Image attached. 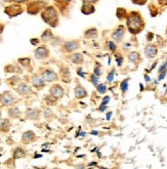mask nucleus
<instances>
[{
  "label": "nucleus",
  "instance_id": "obj_6",
  "mask_svg": "<svg viewBox=\"0 0 167 169\" xmlns=\"http://www.w3.org/2000/svg\"><path fill=\"white\" fill-rule=\"evenodd\" d=\"M5 12L7 13L9 17H17V15H20L23 12V9L21 6H8L5 9Z\"/></svg>",
  "mask_w": 167,
  "mask_h": 169
},
{
  "label": "nucleus",
  "instance_id": "obj_33",
  "mask_svg": "<svg viewBox=\"0 0 167 169\" xmlns=\"http://www.w3.org/2000/svg\"><path fill=\"white\" fill-rule=\"evenodd\" d=\"M116 61H117V65H118L119 67L122 65V61H123V56L121 55H117L116 56Z\"/></svg>",
  "mask_w": 167,
  "mask_h": 169
},
{
  "label": "nucleus",
  "instance_id": "obj_8",
  "mask_svg": "<svg viewBox=\"0 0 167 169\" xmlns=\"http://www.w3.org/2000/svg\"><path fill=\"white\" fill-rule=\"evenodd\" d=\"M0 101H1V103H2L3 105L7 106L13 103L15 98H13L9 92H5V93H3L2 96H0Z\"/></svg>",
  "mask_w": 167,
  "mask_h": 169
},
{
  "label": "nucleus",
  "instance_id": "obj_24",
  "mask_svg": "<svg viewBox=\"0 0 167 169\" xmlns=\"http://www.w3.org/2000/svg\"><path fill=\"white\" fill-rule=\"evenodd\" d=\"M9 114H10L11 117L15 118V117H17V116L20 115V111H19V109H17V107H15V108H12L11 110L9 111Z\"/></svg>",
  "mask_w": 167,
  "mask_h": 169
},
{
  "label": "nucleus",
  "instance_id": "obj_9",
  "mask_svg": "<svg viewBox=\"0 0 167 169\" xmlns=\"http://www.w3.org/2000/svg\"><path fill=\"white\" fill-rule=\"evenodd\" d=\"M35 55H36L37 59H45V57H47V55H48V50H47V48L45 46H41L36 49Z\"/></svg>",
  "mask_w": 167,
  "mask_h": 169
},
{
  "label": "nucleus",
  "instance_id": "obj_30",
  "mask_svg": "<svg viewBox=\"0 0 167 169\" xmlns=\"http://www.w3.org/2000/svg\"><path fill=\"white\" fill-rule=\"evenodd\" d=\"M91 82H92V84H94V85H96V86L98 85V77L96 76L94 74L92 75V76H91Z\"/></svg>",
  "mask_w": 167,
  "mask_h": 169
},
{
  "label": "nucleus",
  "instance_id": "obj_26",
  "mask_svg": "<svg viewBox=\"0 0 167 169\" xmlns=\"http://www.w3.org/2000/svg\"><path fill=\"white\" fill-rule=\"evenodd\" d=\"M96 90H98V93H105L107 90V86L105 85V84H98Z\"/></svg>",
  "mask_w": 167,
  "mask_h": 169
},
{
  "label": "nucleus",
  "instance_id": "obj_22",
  "mask_svg": "<svg viewBox=\"0 0 167 169\" xmlns=\"http://www.w3.org/2000/svg\"><path fill=\"white\" fill-rule=\"evenodd\" d=\"M125 15H126V10L124 8H118L117 9V17H118V19L122 20Z\"/></svg>",
  "mask_w": 167,
  "mask_h": 169
},
{
  "label": "nucleus",
  "instance_id": "obj_38",
  "mask_svg": "<svg viewBox=\"0 0 167 169\" xmlns=\"http://www.w3.org/2000/svg\"><path fill=\"white\" fill-rule=\"evenodd\" d=\"M106 109H107V106L106 105H103V104H102V106L100 107V111H101V112H104V111L106 110Z\"/></svg>",
  "mask_w": 167,
  "mask_h": 169
},
{
  "label": "nucleus",
  "instance_id": "obj_47",
  "mask_svg": "<svg viewBox=\"0 0 167 169\" xmlns=\"http://www.w3.org/2000/svg\"><path fill=\"white\" fill-rule=\"evenodd\" d=\"M91 133H92V134H98V131H92V132H91Z\"/></svg>",
  "mask_w": 167,
  "mask_h": 169
},
{
  "label": "nucleus",
  "instance_id": "obj_43",
  "mask_svg": "<svg viewBox=\"0 0 167 169\" xmlns=\"http://www.w3.org/2000/svg\"><path fill=\"white\" fill-rule=\"evenodd\" d=\"M3 29H4V26H3V25L0 24V33L3 32Z\"/></svg>",
  "mask_w": 167,
  "mask_h": 169
},
{
  "label": "nucleus",
  "instance_id": "obj_28",
  "mask_svg": "<svg viewBox=\"0 0 167 169\" xmlns=\"http://www.w3.org/2000/svg\"><path fill=\"white\" fill-rule=\"evenodd\" d=\"M108 46H109V49H110L112 52L116 51V45H115V43H114L113 41H109L108 42Z\"/></svg>",
  "mask_w": 167,
  "mask_h": 169
},
{
  "label": "nucleus",
  "instance_id": "obj_21",
  "mask_svg": "<svg viewBox=\"0 0 167 169\" xmlns=\"http://www.w3.org/2000/svg\"><path fill=\"white\" fill-rule=\"evenodd\" d=\"M120 89L123 93H125L128 89V79H125V80H123L120 84Z\"/></svg>",
  "mask_w": 167,
  "mask_h": 169
},
{
  "label": "nucleus",
  "instance_id": "obj_14",
  "mask_svg": "<svg viewBox=\"0 0 167 169\" xmlns=\"http://www.w3.org/2000/svg\"><path fill=\"white\" fill-rule=\"evenodd\" d=\"M32 83L33 85H35L36 87H40V86L44 85V79H42L39 76H34L32 78Z\"/></svg>",
  "mask_w": 167,
  "mask_h": 169
},
{
  "label": "nucleus",
  "instance_id": "obj_11",
  "mask_svg": "<svg viewBox=\"0 0 167 169\" xmlns=\"http://www.w3.org/2000/svg\"><path fill=\"white\" fill-rule=\"evenodd\" d=\"M43 79L45 81H48V82H51V81H55L57 79V74L54 73L53 71H50V70H45L43 72Z\"/></svg>",
  "mask_w": 167,
  "mask_h": 169
},
{
  "label": "nucleus",
  "instance_id": "obj_10",
  "mask_svg": "<svg viewBox=\"0 0 167 169\" xmlns=\"http://www.w3.org/2000/svg\"><path fill=\"white\" fill-rule=\"evenodd\" d=\"M89 4H90V1H84L83 2V6H82L81 10L84 15H91V13H94V12L96 11L94 6L89 5Z\"/></svg>",
  "mask_w": 167,
  "mask_h": 169
},
{
  "label": "nucleus",
  "instance_id": "obj_46",
  "mask_svg": "<svg viewBox=\"0 0 167 169\" xmlns=\"http://www.w3.org/2000/svg\"><path fill=\"white\" fill-rule=\"evenodd\" d=\"M140 90L143 91V90H144V86H143V84H140Z\"/></svg>",
  "mask_w": 167,
  "mask_h": 169
},
{
  "label": "nucleus",
  "instance_id": "obj_23",
  "mask_svg": "<svg viewBox=\"0 0 167 169\" xmlns=\"http://www.w3.org/2000/svg\"><path fill=\"white\" fill-rule=\"evenodd\" d=\"M15 158H21V157H23L25 155V152H24V150L23 149H21V148H17V150L15 151Z\"/></svg>",
  "mask_w": 167,
  "mask_h": 169
},
{
  "label": "nucleus",
  "instance_id": "obj_29",
  "mask_svg": "<svg viewBox=\"0 0 167 169\" xmlns=\"http://www.w3.org/2000/svg\"><path fill=\"white\" fill-rule=\"evenodd\" d=\"M166 68H167V59L166 61L163 63L161 66H160V68H159V73H162V72H164V71H166Z\"/></svg>",
  "mask_w": 167,
  "mask_h": 169
},
{
  "label": "nucleus",
  "instance_id": "obj_18",
  "mask_svg": "<svg viewBox=\"0 0 167 169\" xmlns=\"http://www.w3.org/2000/svg\"><path fill=\"white\" fill-rule=\"evenodd\" d=\"M17 91L21 94H26L30 91V87L27 85V84H21L19 87L17 88Z\"/></svg>",
  "mask_w": 167,
  "mask_h": 169
},
{
  "label": "nucleus",
  "instance_id": "obj_36",
  "mask_svg": "<svg viewBox=\"0 0 167 169\" xmlns=\"http://www.w3.org/2000/svg\"><path fill=\"white\" fill-rule=\"evenodd\" d=\"M109 101H110V96H105L104 98V100H103V105H107V104L109 103Z\"/></svg>",
  "mask_w": 167,
  "mask_h": 169
},
{
  "label": "nucleus",
  "instance_id": "obj_2",
  "mask_svg": "<svg viewBox=\"0 0 167 169\" xmlns=\"http://www.w3.org/2000/svg\"><path fill=\"white\" fill-rule=\"evenodd\" d=\"M42 19L52 27H55L57 25V13L52 6H48L42 12Z\"/></svg>",
  "mask_w": 167,
  "mask_h": 169
},
{
  "label": "nucleus",
  "instance_id": "obj_12",
  "mask_svg": "<svg viewBox=\"0 0 167 169\" xmlns=\"http://www.w3.org/2000/svg\"><path fill=\"white\" fill-rule=\"evenodd\" d=\"M86 96H87V91L85 90L84 87H82L81 85L76 86V88H75V96L77 98H83Z\"/></svg>",
  "mask_w": 167,
  "mask_h": 169
},
{
  "label": "nucleus",
  "instance_id": "obj_49",
  "mask_svg": "<svg viewBox=\"0 0 167 169\" xmlns=\"http://www.w3.org/2000/svg\"><path fill=\"white\" fill-rule=\"evenodd\" d=\"M166 36H167V31H166Z\"/></svg>",
  "mask_w": 167,
  "mask_h": 169
},
{
  "label": "nucleus",
  "instance_id": "obj_7",
  "mask_svg": "<svg viewBox=\"0 0 167 169\" xmlns=\"http://www.w3.org/2000/svg\"><path fill=\"white\" fill-rule=\"evenodd\" d=\"M50 94L55 98H63V96H64V89L61 88L59 85H54L50 88Z\"/></svg>",
  "mask_w": 167,
  "mask_h": 169
},
{
  "label": "nucleus",
  "instance_id": "obj_42",
  "mask_svg": "<svg viewBox=\"0 0 167 169\" xmlns=\"http://www.w3.org/2000/svg\"><path fill=\"white\" fill-rule=\"evenodd\" d=\"M111 116H112V112H109L108 115H107V120H110L111 119Z\"/></svg>",
  "mask_w": 167,
  "mask_h": 169
},
{
  "label": "nucleus",
  "instance_id": "obj_34",
  "mask_svg": "<svg viewBox=\"0 0 167 169\" xmlns=\"http://www.w3.org/2000/svg\"><path fill=\"white\" fill-rule=\"evenodd\" d=\"M166 75H167V70L166 71H164V72H162V73H160V75H159V80L161 81V80H163V79L166 77Z\"/></svg>",
  "mask_w": 167,
  "mask_h": 169
},
{
  "label": "nucleus",
  "instance_id": "obj_37",
  "mask_svg": "<svg viewBox=\"0 0 167 169\" xmlns=\"http://www.w3.org/2000/svg\"><path fill=\"white\" fill-rule=\"evenodd\" d=\"M153 37H154V34H153V33H149V34L147 35V39H148V41H152V40H153Z\"/></svg>",
  "mask_w": 167,
  "mask_h": 169
},
{
  "label": "nucleus",
  "instance_id": "obj_20",
  "mask_svg": "<svg viewBox=\"0 0 167 169\" xmlns=\"http://www.w3.org/2000/svg\"><path fill=\"white\" fill-rule=\"evenodd\" d=\"M51 38H52V33L50 32V30H45L44 33H43L41 36V39L43 40V41H48V40H50Z\"/></svg>",
  "mask_w": 167,
  "mask_h": 169
},
{
  "label": "nucleus",
  "instance_id": "obj_27",
  "mask_svg": "<svg viewBox=\"0 0 167 169\" xmlns=\"http://www.w3.org/2000/svg\"><path fill=\"white\" fill-rule=\"evenodd\" d=\"M114 76H115V70H112V71L109 73L108 77H107V80H108V82H113V81H114Z\"/></svg>",
  "mask_w": 167,
  "mask_h": 169
},
{
  "label": "nucleus",
  "instance_id": "obj_1",
  "mask_svg": "<svg viewBox=\"0 0 167 169\" xmlns=\"http://www.w3.org/2000/svg\"><path fill=\"white\" fill-rule=\"evenodd\" d=\"M127 28L131 34H138L145 27V22H144L142 15L138 12L132 11L127 15Z\"/></svg>",
  "mask_w": 167,
  "mask_h": 169
},
{
  "label": "nucleus",
  "instance_id": "obj_15",
  "mask_svg": "<svg viewBox=\"0 0 167 169\" xmlns=\"http://www.w3.org/2000/svg\"><path fill=\"white\" fill-rule=\"evenodd\" d=\"M35 138V134L32 131H27L23 134V142H29Z\"/></svg>",
  "mask_w": 167,
  "mask_h": 169
},
{
  "label": "nucleus",
  "instance_id": "obj_35",
  "mask_svg": "<svg viewBox=\"0 0 167 169\" xmlns=\"http://www.w3.org/2000/svg\"><path fill=\"white\" fill-rule=\"evenodd\" d=\"M44 116L45 117H50V116H52V112L49 109H47V110L44 111Z\"/></svg>",
  "mask_w": 167,
  "mask_h": 169
},
{
  "label": "nucleus",
  "instance_id": "obj_16",
  "mask_svg": "<svg viewBox=\"0 0 167 169\" xmlns=\"http://www.w3.org/2000/svg\"><path fill=\"white\" fill-rule=\"evenodd\" d=\"M128 59H129V61H131V63L136 64V63L140 61V53L136 51L130 52V53L128 54Z\"/></svg>",
  "mask_w": 167,
  "mask_h": 169
},
{
  "label": "nucleus",
  "instance_id": "obj_40",
  "mask_svg": "<svg viewBox=\"0 0 167 169\" xmlns=\"http://www.w3.org/2000/svg\"><path fill=\"white\" fill-rule=\"evenodd\" d=\"M38 42H39V40L38 39H31V43H32L33 45L38 44Z\"/></svg>",
  "mask_w": 167,
  "mask_h": 169
},
{
  "label": "nucleus",
  "instance_id": "obj_5",
  "mask_svg": "<svg viewBox=\"0 0 167 169\" xmlns=\"http://www.w3.org/2000/svg\"><path fill=\"white\" fill-rule=\"evenodd\" d=\"M64 48L66 51L68 52H72L74 50H76V49L79 48V42L77 40H72V41H68L65 43L64 45Z\"/></svg>",
  "mask_w": 167,
  "mask_h": 169
},
{
  "label": "nucleus",
  "instance_id": "obj_13",
  "mask_svg": "<svg viewBox=\"0 0 167 169\" xmlns=\"http://www.w3.org/2000/svg\"><path fill=\"white\" fill-rule=\"evenodd\" d=\"M98 36V31H96V28H91V29L86 30L85 32V37L88 38V39H92V38H96Z\"/></svg>",
  "mask_w": 167,
  "mask_h": 169
},
{
  "label": "nucleus",
  "instance_id": "obj_31",
  "mask_svg": "<svg viewBox=\"0 0 167 169\" xmlns=\"http://www.w3.org/2000/svg\"><path fill=\"white\" fill-rule=\"evenodd\" d=\"M94 75H96V76H98V77L102 75L101 67H100V66H96V68L94 69Z\"/></svg>",
  "mask_w": 167,
  "mask_h": 169
},
{
  "label": "nucleus",
  "instance_id": "obj_25",
  "mask_svg": "<svg viewBox=\"0 0 167 169\" xmlns=\"http://www.w3.org/2000/svg\"><path fill=\"white\" fill-rule=\"evenodd\" d=\"M8 126H9V122H8V120H3L2 122L0 123V129L1 130H7Z\"/></svg>",
  "mask_w": 167,
  "mask_h": 169
},
{
  "label": "nucleus",
  "instance_id": "obj_32",
  "mask_svg": "<svg viewBox=\"0 0 167 169\" xmlns=\"http://www.w3.org/2000/svg\"><path fill=\"white\" fill-rule=\"evenodd\" d=\"M19 61H20L21 64H23V66H28L30 63V59H19Z\"/></svg>",
  "mask_w": 167,
  "mask_h": 169
},
{
  "label": "nucleus",
  "instance_id": "obj_4",
  "mask_svg": "<svg viewBox=\"0 0 167 169\" xmlns=\"http://www.w3.org/2000/svg\"><path fill=\"white\" fill-rule=\"evenodd\" d=\"M124 34H125L124 27H123V26H119V27L113 32V34H112V38L115 39L116 41H121L122 38L124 37Z\"/></svg>",
  "mask_w": 167,
  "mask_h": 169
},
{
  "label": "nucleus",
  "instance_id": "obj_39",
  "mask_svg": "<svg viewBox=\"0 0 167 169\" xmlns=\"http://www.w3.org/2000/svg\"><path fill=\"white\" fill-rule=\"evenodd\" d=\"M134 4H140V5H144L146 4V1H133Z\"/></svg>",
  "mask_w": 167,
  "mask_h": 169
},
{
  "label": "nucleus",
  "instance_id": "obj_45",
  "mask_svg": "<svg viewBox=\"0 0 167 169\" xmlns=\"http://www.w3.org/2000/svg\"><path fill=\"white\" fill-rule=\"evenodd\" d=\"M84 168V166H83V165H80V166H78V167H77V169H83Z\"/></svg>",
  "mask_w": 167,
  "mask_h": 169
},
{
  "label": "nucleus",
  "instance_id": "obj_3",
  "mask_svg": "<svg viewBox=\"0 0 167 169\" xmlns=\"http://www.w3.org/2000/svg\"><path fill=\"white\" fill-rule=\"evenodd\" d=\"M157 52H158V49L156 47V45L150 44L145 48V54L149 59H154L156 56V54H157Z\"/></svg>",
  "mask_w": 167,
  "mask_h": 169
},
{
  "label": "nucleus",
  "instance_id": "obj_41",
  "mask_svg": "<svg viewBox=\"0 0 167 169\" xmlns=\"http://www.w3.org/2000/svg\"><path fill=\"white\" fill-rule=\"evenodd\" d=\"M145 80H146V82H150V81H151L150 76H148V75H145Z\"/></svg>",
  "mask_w": 167,
  "mask_h": 169
},
{
  "label": "nucleus",
  "instance_id": "obj_44",
  "mask_svg": "<svg viewBox=\"0 0 167 169\" xmlns=\"http://www.w3.org/2000/svg\"><path fill=\"white\" fill-rule=\"evenodd\" d=\"M156 65H157V63H154V64H153V66L151 67V70H153V69L155 68V67H156Z\"/></svg>",
  "mask_w": 167,
  "mask_h": 169
},
{
  "label": "nucleus",
  "instance_id": "obj_19",
  "mask_svg": "<svg viewBox=\"0 0 167 169\" xmlns=\"http://www.w3.org/2000/svg\"><path fill=\"white\" fill-rule=\"evenodd\" d=\"M38 116V111L35 110V109H29L27 111V117L30 119H35Z\"/></svg>",
  "mask_w": 167,
  "mask_h": 169
},
{
  "label": "nucleus",
  "instance_id": "obj_17",
  "mask_svg": "<svg viewBox=\"0 0 167 169\" xmlns=\"http://www.w3.org/2000/svg\"><path fill=\"white\" fill-rule=\"evenodd\" d=\"M71 61H73L74 64H81L83 61V56H82L81 53H75L71 56Z\"/></svg>",
  "mask_w": 167,
  "mask_h": 169
},
{
  "label": "nucleus",
  "instance_id": "obj_48",
  "mask_svg": "<svg viewBox=\"0 0 167 169\" xmlns=\"http://www.w3.org/2000/svg\"><path fill=\"white\" fill-rule=\"evenodd\" d=\"M0 117H1V112H0Z\"/></svg>",
  "mask_w": 167,
  "mask_h": 169
}]
</instances>
